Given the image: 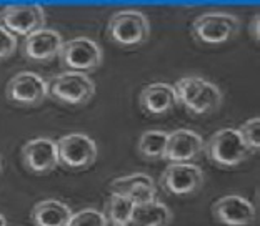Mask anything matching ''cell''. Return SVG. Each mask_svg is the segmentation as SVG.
<instances>
[{"label": "cell", "mask_w": 260, "mask_h": 226, "mask_svg": "<svg viewBox=\"0 0 260 226\" xmlns=\"http://www.w3.org/2000/svg\"><path fill=\"white\" fill-rule=\"evenodd\" d=\"M58 162L69 170H87L97 160V143L85 133H70L57 141Z\"/></svg>", "instance_id": "7"}, {"label": "cell", "mask_w": 260, "mask_h": 226, "mask_svg": "<svg viewBox=\"0 0 260 226\" xmlns=\"http://www.w3.org/2000/svg\"><path fill=\"white\" fill-rule=\"evenodd\" d=\"M240 20L227 12H207L192 22L193 39L204 45H222L237 37Z\"/></svg>", "instance_id": "4"}, {"label": "cell", "mask_w": 260, "mask_h": 226, "mask_svg": "<svg viewBox=\"0 0 260 226\" xmlns=\"http://www.w3.org/2000/svg\"><path fill=\"white\" fill-rule=\"evenodd\" d=\"M139 102L142 110L147 115H153V117L165 115V113L172 111L179 105L177 103L174 85L165 82H155L142 88Z\"/></svg>", "instance_id": "15"}, {"label": "cell", "mask_w": 260, "mask_h": 226, "mask_svg": "<svg viewBox=\"0 0 260 226\" xmlns=\"http://www.w3.org/2000/svg\"><path fill=\"white\" fill-rule=\"evenodd\" d=\"M135 203L125 195L112 193L105 205V218L112 226H130Z\"/></svg>", "instance_id": "18"}, {"label": "cell", "mask_w": 260, "mask_h": 226, "mask_svg": "<svg viewBox=\"0 0 260 226\" xmlns=\"http://www.w3.org/2000/svg\"><path fill=\"white\" fill-rule=\"evenodd\" d=\"M0 173H2V160H0Z\"/></svg>", "instance_id": "26"}, {"label": "cell", "mask_w": 260, "mask_h": 226, "mask_svg": "<svg viewBox=\"0 0 260 226\" xmlns=\"http://www.w3.org/2000/svg\"><path fill=\"white\" fill-rule=\"evenodd\" d=\"M204 150L207 158L220 168H235L249 160L252 150L242 140L237 128H220L205 141Z\"/></svg>", "instance_id": "2"}, {"label": "cell", "mask_w": 260, "mask_h": 226, "mask_svg": "<svg viewBox=\"0 0 260 226\" xmlns=\"http://www.w3.org/2000/svg\"><path fill=\"white\" fill-rule=\"evenodd\" d=\"M17 50V37L12 35L9 30H5L4 27H0V60L9 58Z\"/></svg>", "instance_id": "23"}, {"label": "cell", "mask_w": 260, "mask_h": 226, "mask_svg": "<svg viewBox=\"0 0 260 226\" xmlns=\"http://www.w3.org/2000/svg\"><path fill=\"white\" fill-rule=\"evenodd\" d=\"M5 97L20 106H39L49 97V83L35 72H19L7 83Z\"/></svg>", "instance_id": "9"}, {"label": "cell", "mask_w": 260, "mask_h": 226, "mask_svg": "<svg viewBox=\"0 0 260 226\" xmlns=\"http://www.w3.org/2000/svg\"><path fill=\"white\" fill-rule=\"evenodd\" d=\"M205 140L192 130L180 128L169 133L164 160L170 163H190L204 152Z\"/></svg>", "instance_id": "14"}, {"label": "cell", "mask_w": 260, "mask_h": 226, "mask_svg": "<svg viewBox=\"0 0 260 226\" xmlns=\"http://www.w3.org/2000/svg\"><path fill=\"white\" fill-rule=\"evenodd\" d=\"M0 226H7V219H5L2 213H0Z\"/></svg>", "instance_id": "25"}, {"label": "cell", "mask_w": 260, "mask_h": 226, "mask_svg": "<svg viewBox=\"0 0 260 226\" xmlns=\"http://www.w3.org/2000/svg\"><path fill=\"white\" fill-rule=\"evenodd\" d=\"M63 39L54 28H40L25 37L22 44V55L34 62H50L60 55Z\"/></svg>", "instance_id": "13"}, {"label": "cell", "mask_w": 260, "mask_h": 226, "mask_svg": "<svg viewBox=\"0 0 260 226\" xmlns=\"http://www.w3.org/2000/svg\"><path fill=\"white\" fill-rule=\"evenodd\" d=\"M177 103L184 105L193 115H209L223 103V93L215 83L199 75L182 77L174 85Z\"/></svg>", "instance_id": "1"}, {"label": "cell", "mask_w": 260, "mask_h": 226, "mask_svg": "<svg viewBox=\"0 0 260 226\" xmlns=\"http://www.w3.org/2000/svg\"><path fill=\"white\" fill-rule=\"evenodd\" d=\"M74 211L60 200H44L32 208L30 218L35 226H69Z\"/></svg>", "instance_id": "16"}, {"label": "cell", "mask_w": 260, "mask_h": 226, "mask_svg": "<svg viewBox=\"0 0 260 226\" xmlns=\"http://www.w3.org/2000/svg\"><path fill=\"white\" fill-rule=\"evenodd\" d=\"M150 185H155V181H153V178L150 175L134 173V175L115 178V180L110 183V192L127 196L128 193H132L134 190H137L140 186H150Z\"/></svg>", "instance_id": "20"}, {"label": "cell", "mask_w": 260, "mask_h": 226, "mask_svg": "<svg viewBox=\"0 0 260 226\" xmlns=\"http://www.w3.org/2000/svg\"><path fill=\"white\" fill-rule=\"evenodd\" d=\"M212 215L225 226H250L255 223L257 210L250 200L232 193L214 201Z\"/></svg>", "instance_id": "12"}, {"label": "cell", "mask_w": 260, "mask_h": 226, "mask_svg": "<svg viewBox=\"0 0 260 226\" xmlns=\"http://www.w3.org/2000/svg\"><path fill=\"white\" fill-rule=\"evenodd\" d=\"M60 62L70 72L92 73L100 68L104 62V52L95 40L88 37H77L63 42L60 50Z\"/></svg>", "instance_id": "6"}, {"label": "cell", "mask_w": 260, "mask_h": 226, "mask_svg": "<svg viewBox=\"0 0 260 226\" xmlns=\"http://www.w3.org/2000/svg\"><path fill=\"white\" fill-rule=\"evenodd\" d=\"M22 162L25 168L35 175H45L54 171L60 162H58L57 141L47 136H37L25 141L22 146Z\"/></svg>", "instance_id": "11"}, {"label": "cell", "mask_w": 260, "mask_h": 226, "mask_svg": "<svg viewBox=\"0 0 260 226\" xmlns=\"http://www.w3.org/2000/svg\"><path fill=\"white\" fill-rule=\"evenodd\" d=\"M49 95L65 105H85L95 95V83L87 73L69 70L52 77L49 83Z\"/></svg>", "instance_id": "5"}, {"label": "cell", "mask_w": 260, "mask_h": 226, "mask_svg": "<svg viewBox=\"0 0 260 226\" xmlns=\"http://www.w3.org/2000/svg\"><path fill=\"white\" fill-rule=\"evenodd\" d=\"M169 133L162 132V130H149L140 135L137 152L140 157L147 160H164L165 146H167Z\"/></svg>", "instance_id": "19"}, {"label": "cell", "mask_w": 260, "mask_h": 226, "mask_svg": "<svg viewBox=\"0 0 260 226\" xmlns=\"http://www.w3.org/2000/svg\"><path fill=\"white\" fill-rule=\"evenodd\" d=\"M204 181L202 168L193 163H170L160 175V186L174 196L195 195L204 186Z\"/></svg>", "instance_id": "10"}, {"label": "cell", "mask_w": 260, "mask_h": 226, "mask_svg": "<svg viewBox=\"0 0 260 226\" xmlns=\"http://www.w3.org/2000/svg\"><path fill=\"white\" fill-rule=\"evenodd\" d=\"M107 218L95 208H85L72 215L69 226H107Z\"/></svg>", "instance_id": "22"}, {"label": "cell", "mask_w": 260, "mask_h": 226, "mask_svg": "<svg viewBox=\"0 0 260 226\" xmlns=\"http://www.w3.org/2000/svg\"><path fill=\"white\" fill-rule=\"evenodd\" d=\"M107 35L112 44L123 49H135L149 40L150 22L139 10H119L109 19Z\"/></svg>", "instance_id": "3"}, {"label": "cell", "mask_w": 260, "mask_h": 226, "mask_svg": "<svg viewBox=\"0 0 260 226\" xmlns=\"http://www.w3.org/2000/svg\"><path fill=\"white\" fill-rule=\"evenodd\" d=\"M45 9L39 4L7 5L0 10V27H4L15 37L17 35L28 37L40 28H45Z\"/></svg>", "instance_id": "8"}, {"label": "cell", "mask_w": 260, "mask_h": 226, "mask_svg": "<svg viewBox=\"0 0 260 226\" xmlns=\"http://www.w3.org/2000/svg\"><path fill=\"white\" fill-rule=\"evenodd\" d=\"M237 130L242 136V140L245 141V145L252 150V153L258 152V148H260V118L258 117L249 118V120H245Z\"/></svg>", "instance_id": "21"}, {"label": "cell", "mask_w": 260, "mask_h": 226, "mask_svg": "<svg viewBox=\"0 0 260 226\" xmlns=\"http://www.w3.org/2000/svg\"><path fill=\"white\" fill-rule=\"evenodd\" d=\"M172 218L174 215L167 205L153 200L149 203L135 205L130 226H169Z\"/></svg>", "instance_id": "17"}, {"label": "cell", "mask_w": 260, "mask_h": 226, "mask_svg": "<svg viewBox=\"0 0 260 226\" xmlns=\"http://www.w3.org/2000/svg\"><path fill=\"white\" fill-rule=\"evenodd\" d=\"M249 32L253 37V40L258 44V40H260V15L258 14H255L252 17V20L249 23Z\"/></svg>", "instance_id": "24"}]
</instances>
